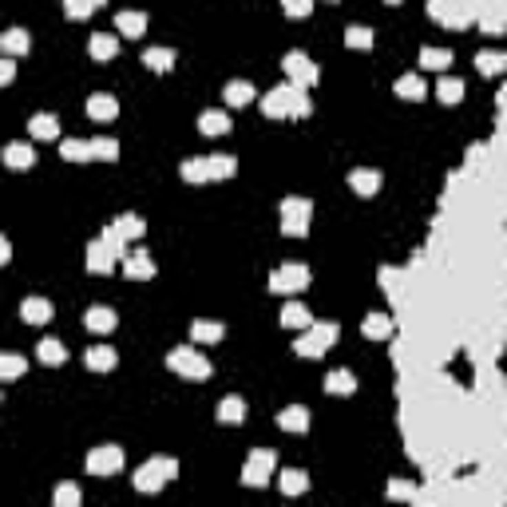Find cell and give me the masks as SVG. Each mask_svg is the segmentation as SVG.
<instances>
[{"label": "cell", "mask_w": 507, "mask_h": 507, "mask_svg": "<svg viewBox=\"0 0 507 507\" xmlns=\"http://www.w3.org/2000/svg\"><path fill=\"white\" fill-rule=\"evenodd\" d=\"M420 63H424V68H448V63H452V52H448V48H420Z\"/></svg>", "instance_id": "cell-27"}, {"label": "cell", "mask_w": 507, "mask_h": 507, "mask_svg": "<svg viewBox=\"0 0 507 507\" xmlns=\"http://www.w3.org/2000/svg\"><path fill=\"white\" fill-rule=\"evenodd\" d=\"M206 163H210V178H230L234 174V158L230 155H210Z\"/></svg>", "instance_id": "cell-32"}, {"label": "cell", "mask_w": 507, "mask_h": 507, "mask_svg": "<svg viewBox=\"0 0 507 507\" xmlns=\"http://www.w3.org/2000/svg\"><path fill=\"white\" fill-rule=\"evenodd\" d=\"M396 92L404 95V99H420V95H424V79H416V76H400V79H396Z\"/></svg>", "instance_id": "cell-31"}, {"label": "cell", "mask_w": 507, "mask_h": 507, "mask_svg": "<svg viewBox=\"0 0 507 507\" xmlns=\"http://www.w3.org/2000/svg\"><path fill=\"white\" fill-rule=\"evenodd\" d=\"M115 246H111L107 238H103V246H92V258H87V269H99V273H107L111 262H115Z\"/></svg>", "instance_id": "cell-14"}, {"label": "cell", "mask_w": 507, "mask_h": 507, "mask_svg": "<svg viewBox=\"0 0 507 507\" xmlns=\"http://www.w3.org/2000/svg\"><path fill=\"white\" fill-rule=\"evenodd\" d=\"M92 151L95 155H103V158H115L119 147H115V139H92Z\"/></svg>", "instance_id": "cell-42"}, {"label": "cell", "mask_w": 507, "mask_h": 507, "mask_svg": "<svg viewBox=\"0 0 507 507\" xmlns=\"http://www.w3.org/2000/svg\"><path fill=\"white\" fill-rule=\"evenodd\" d=\"M87 329H99V333L115 329V313H111L107 305H92L87 309Z\"/></svg>", "instance_id": "cell-16"}, {"label": "cell", "mask_w": 507, "mask_h": 507, "mask_svg": "<svg viewBox=\"0 0 507 507\" xmlns=\"http://www.w3.org/2000/svg\"><path fill=\"white\" fill-rule=\"evenodd\" d=\"M20 313H24L28 325H44V321H52V305H48L44 298H28L20 305Z\"/></svg>", "instance_id": "cell-9"}, {"label": "cell", "mask_w": 507, "mask_h": 507, "mask_svg": "<svg viewBox=\"0 0 507 507\" xmlns=\"http://www.w3.org/2000/svg\"><path fill=\"white\" fill-rule=\"evenodd\" d=\"M389 317H380V313H369L364 317V337H389Z\"/></svg>", "instance_id": "cell-33"}, {"label": "cell", "mask_w": 507, "mask_h": 507, "mask_svg": "<svg viewBox=\"0 0 507 507\" xmlns=\"http://www.w3.org/2000/svg\"><path fill=\"white\" fill-rule=\"evenodd\" d=\"M333 341H337V325H321V329H309V337H301L298 353L301 357H321Z\"/></svg>", "instance_id": "cell-2"}, {"label": "cell", "mask_w": 507, "mask_h": 507, "mask_svg": "<svg viewBox=\"0 0 507 507\" xmlns=\"http://www.w3.org/2000/svg\"><path fill=\"white\" fill-rule=\"evenodd\" d=\"M4 163L16 167V171H24V167L36 163V151H32L28 143H8V147H4Z\"/></svg>", "instance_id": "cell-8"}, {"label": "cell", "mask_w": 507, "mask_h": 507, "mask_svg": "<svg viewBox=\"0 0 507 507\" xmlns=\"http://www.w3.org/2000/svg\"><path fill=\"white\" fill-rule=\"evenodd\" d=\"M198 127H203V135H226V131H230V119H226L222 111H203V115H198Z\"/></svg>", "instance_id": "cell-11"}, {"label": "cell", "mask_w": 507, "mask_h": 507, "mask_svg": "<svg viewBox=\"0 0 507 507\" xmlns=\"http://www.w3.org/2000/svg\"><path fill=\"white\" fill-rule=\"evenodd\" d=\"M353 389H357V380H353V373H345V369L329 373V380H325V393H353Z\"/></svg>", "instance_id": "cell-26"}, {"label": "cell", "mask_w": 507, "mask_h": 507, "mask_svg": "<svg viewBox=\"0 0 507 507\" xmlns=\"http://www.w3.org/2000/svg\"><path fill=\"white\" fill-rule=\"evenodd\" d=\"M349 187L357 190V194H377L380 174L377 171H353V174H349Z\"/></svg>", "instance_id": "cell-12"}, {"label": "cell", "mask_w": 507, "mask_h": 507, "mask_svg": "<svg viewBox=\"0 0 507 507\" xmlns=\"http://www.w3.org/2000/svg\"><path fill=\"white\" fill-rule=\"evenodd\" d=\"M119 234H143V222L131 214V218H119Z\"/></svg>", "instance_id": "cell-44"}, {"label": "cell", "mask_w": 507, "mask_h": 507, "mask_svg": "<svg viewBox=\"0 0 507 507\" xmlns=\"http://www.w3.org/2000/svg\"><path fill=\"white\" fill-rule=\"evenodd\" d=\"M269 282H273L278 293H293V289H301V285L309 282V269H305V266H285V269H278Z\"/></svg>", "instance_id": "cell-4"}, {"label": "cell", "mask_w": 507, "mask_h": 507, "mask_svg": "<svg viewBox=\"0 0 507 507\" xmlns=\"http://www.w3.org/2000/svg\"><path fill=\"white\" fill-rule=\"evenodd\" d=\"M269 464H273V456L269 452H258V456H250V464H246V484H262L269 472Z\"/></svg>", "instance_id": "cell-13"}, {"label": "cell", "mask_w": 507, "mask_h": 507, "mask_svg": "<svg viewBox=\"0 0 507 507\" xmlns=\"http://www.w3.org/2000/svg\"><path fill=\"white\" fill-rule=\"evenodd\" d=\"M222 325H206V321H198V325H190V337L194 341H222Z\"/></svg>", "instance_id": "cell-36"}, {"label": "cell", "mask_w": 507, "mask_h": 507, "mask_svg": "<svg viewBox=\"0 0 507 507\" xmlns=\"http://www.w3.org/2000/svg\"><path fill=\"white\" fill-rule=\"evenodd\" d=\"M242 416H246V404H242L238 396H226V400L218 404V420H226V424H238Z\"/></svg>", "instance_id": "cell-22"}, {"label": "cell", "mask_w": 507, "mask_h": 507, "mask_svg": "<svg viewBox=\"0 0 507 507\" xmlns=\"http://www.w3.org/2000/svg\"><path fill=\"white\" fill-rule=\"evenodd\" d=\"M171 369H174V373H183V377H194V380L210 377V361H206L198 349H174V353H171Z\"/></svg>", "instance_id": "cell-1"}, {"label": "cell", "mask_w": 507, "mask_h": 507, "mask_svg": "<svg viewBox=\"0 0 507 507\" xmlns=\"http://www.w3.org/2000/svg\"><path fill=\"white\" fill-rule=\"evenodd\" d=\"M92 56L95 60H111V56H115V40H111V36H92Z\"/></svg>", "instance_id": "cell-34"}, {"label": "cell", "mask_w": 507, "mask_h": 507, "mask_svg": "<svg viewBox=\"0 0 507 507\" xmlns=\"http://www.w3.org/2000/svg\"><path fill=\"white\" fill-rule=\"evenodd\" d=\"M278 424H282V428H289V432H305L309 416H305V408H301V404H293V408H285L282 416H278Z\"/></svg>", "instance_id": "cell-18"}, {"label": "cell", "mask_w": 507, "mask_h": 507, "mask_svg": "<svg viewBox=\"0 0 507 507\" xmlns=\"http://www.w3.org/2000/svg\"><path fill=\"white\" fill-rule=\"evenodd\" d=\"M123 273H127V278H147V273H151V258H147V250H135V254H127V262H123Z\"/></svg>", "instance_id": "cell-15"}, {"label": "cell", "mask_w": 507, "mask_h": 507, "mask_svg": "<svg viewBox=\"0 0 507 507\" xmlns=\"http://www.w3.org/2000/svg\"><path fill=\"white\" fill-rule=\"evenodd\" d=\"M87 115H92V119H111V115H115V99H111V95H92V99H87Z\"/></svg>", "instance_id": "cell-23"}, {"label": "cell", "mask_w": 507, "mask_h": 507, "mask_svg": "<svg viewBox=\"0 0 507 507\" xmlns=\"http://www.w3.org/2000/svg\"><path fill=\"white\" fill-rule=\"evenodd\" d=\"M171 468H174L171 459H163V464H158V459L143 464L139 472H135V488H139V491H155L158 484H163V475H158V472H171Z\"/></svg>", "instance_id": "cell-5"}, {"label": "cell", "mask_w": 507, "mask_h": 507, "mask_svg": "<svg viewBox=\"0 0 507 507\" xmlns=\"http://www.w3.org/2000/svg\"><path fill=\"white\" fill-rule=\"evenodd\" d=\"M4 48H8V52H24V48H28V36H24L20 28H12L8 36H4Z\"/></svg>", "instance_id": "cell-39"}, {"label": "cell", "mask_w": 507, "mask_h": 507, "mask_svg": "<svg viewBox=\"0 0 507 507\" xmlns=\"http://www.w3.org/2000/svg\"><path fill=\"white\" fill-rule=\"evenodd\" d=\"M329 4H333V0H329Z\"/></svg>", "instance_id": "cell-48"}, {"label": "cell", "mask_w": 507, "mask_h": 507, "mask_svg": "<svg viewBox=\"0 0 507 507\" xmlns=\"http://www.w3.org/2000/svg\"><path fill=\"white\" fill-rule=\"evenodd\" d=\"M171 60H174L171 48H151V52L143 56V63H147V68H155V72H167V68H171Z\"/></svg>", "instance_id": "cell-28"}, {"label": "cell", "mask_w": 507, "mask_h": 507, "mask_svg": "<svg viewBox=\"0 0 507 507\" xmlns=\"http://www.w3.org/2000/svg\"><path fill=\"white\" fill-rule=\"evenodd\" d=\"M226 103L230 107H242V103H250L254 99V83H246V79H234V83H226Z\"/></svg>", "instance_id": "cell-10"}, {"label": "cell", "mask_w": 507, "mask_h": 507, "mask_svg": "<svg viewBox=\"0 0 507 507\" xmlns=\"http://www.w3.org/2000/svg\"><path fill=\"white\" fill-rule=\"evenodd\" d=\"M115 24H119L127 36H143V28H147V16H143V12H119V16H115Z\"/></svg>", "instance_id": "cell-25"}, {"label": "cell", "mask_w": 507, "mask_h": 507, "mask_svg": "<svg viewBox=\"0 0 507 507\" xmlns=\"http://www.w3.org/2000/svg\"><path fill=\"white\" fill-rule=\"evenodd\" d=\"M60 151H63V158H76V163H83V158H95L92 143H83V139H63Z\"/></svg>", "instance_id": "cell-19"}, {"label": "cell", "mask_w": 507, "mask_h": 507, "mask_svg": "<svg viewBox=\"0 0 507 507\" xmlns=\"http://www.w3.org/2000/svg\"><path fill=\"white\" fill-rule=\"evenodd\" d=\"M389 4H400V0H389Z\"/></svg>", "instance_id": "cell-47"}, {"label": "cell", "mask_w": 507, "mask_h": 507, "mask_svg": "<svg viewBox=\"0 0 507 507\" xmlns=\"http://www.w3.org/2000/svg\"><path fill=\"white\" fill-rule=\"evenodd\" d=\"M20 373H24V357H4V361H0V377L4 380L20 377Z\"/></svg>", "instance_id": "cell-37"}, {"label": "cell", "mask_w": 507, "mask_h": 507, "mask_svg": "<svg viewBox=\"0 0 507 507\" xmlns=\"http://www.w3.org/2000/svg\"><path fill=\"white\" fill-rule=\"evenodd\" d=\"M285 72L298 79V83H313V79H317V68L309 63L305 52H289V56H285Z\"/></svg>", "instance_id": "cell-6"}, {"label": "cell", "mask_w": 507, "mask_h": 507, "mask_svg": "<svg viewBox=\"0 0 507 507\" xmlns=\"http://www.w3.org/2000/svg\"><path fill=\"white\" fill-rule=\"evenodd\" d=\"M32 135H36V139H56V115H32Z\"/></svg>", "instance_id": "cell-24"}, {"label": "cell", "mask_w": 507, "mask_h": 507, "mask_svg": "<svg viewBox=\"0 0 507 507\" xmlns=\"http://www.w3.org/2000/svg\"><path fill=\"white\" fill-rule=\"evenodd\" d=\"M309 321H313V317H309V309H305V305H298V301H293V305H285V309H282V325H293V329H305Z\"/></svg>", "instance_id": "cell-20"}, {"label": "cell", "mask_w": 507, "mask_h": 507, "mask_svg": "<svg viewBox=\"0 0 507 507\" xmlns=\"http://www.w3.org/2000/svg\"><path fill=\"white\" fill-rule=\"evenodd\" d=\"M56 499H60V504H76L79 491H76V488H60V491H56Z\"/></svg>", "instance_id": "cell-45"}, {"label": "cell", "mask_w": 507, "mask_h": 507, "mask_svg": "<svg viewBox=\"0 0 507 507\" xmlns=\"http://www.w3.org/2000/svg\"><path fill=\"white\" fill-rule=\"evenodd\" d=\"M282 8L289 16H309V8H313V0H282Z\"/></svg>", "instance_id": "cell-40"}, {"label": "cell", "mask_w": 507, "mask_h": 507, "mask_svg": "<svg viewBox=\"0 0 507 507\" xmlns=\"http://www.w3.org/2000/svg\"><path fill=\"white\" fill-rule=\"evenodd\" d=\"M436 92H440L444 103H459V95H464V83L448 76V79H440V87H436Z\"/></svg>", "instance_id": "cell-35"}, {"label": "cell", "mask_w": 507, "mask_h": 507, "mask_svg": "<svg viewBox=\"0 0 507 507\" xmlns=\"http://www.w3.org/2000/svg\"><path fill=\"white\" fill-rule=\"evenodd\" d=\"M475 68L488 72V76H495V72H504L507 68V56L504 52H479V56H475Z\"/></svg>", "instance_id": "cell-21"}, {"label": "cell", "mask_w": 507, "mask_h": 507, "mask_svg": "<svg viewBox=\"0 0 507 507\" xmlns=\"http://www.w3.org/2000/svg\"><path fill=\"white\" fill-rule=\"evenodd\" d=\"M282 488L285 491H305V472H285L282 475Z\"/></svg>", "instance_id": "cell-41"}, {"label": "cell", "mask_w": 507, "mask_h": 507, "mask_svg": "<svg viewBox=\"0 0 507 507\" xmlns=\"http://www.w3.org/2000/svg\"><path fill=\"white\" fill-rule=\"evenodd\" d=\"M282 226L289 234H305V218H309V203L305 198H285L282 203Z\"/></svg>", "instance_id": "cell-3"}, {"label": "cell", "mask_w": 507, "mask_h": 507, "mask_svg": "<svg viewBox=\"0 0 507 507\" xmlns=\"http://www.w3.org/2000/svg\"><path fill=\"white\" fill-rule=\"evenodd\" d=\"M183 178H187V183H206V178H210V163H206V158L183 163Z\"/></svg>", "instance_id": "cell-29"}, {"label": "cell", "mask_w": 507, "mask_h": 507, "mask_svg": "<svg viewBox=\"0 0 507 507\" xmlns=\"http://www.w3.org/2000/svg\"><path fill=\"white\" fill-rule=\"evenodd\" d=\"M92 4H103V0H92Z\"/></svg>", "instance_id": "cell-46"}, {"label": "cell", "mask_w": 507, "mask_h": 507, "mask_svg": "<svg viewBox=\"0 0 507 507\" xmlns=\"http://www.w3.org/2000/svg\"><path fill=\"white\" fill-rule=\"evenodd\" d=\"M111 364H115V353H111L107 345H99V349H92V353H87V369H99V373H107Z\"/></svg>", "instance_id": "cell-30"}, {"label": "cell", "mask_w": 507, "mask_h": 507, "mask_svg": "<svg viewBox=\"0 0 507 507\" xmlns=\"http://www.w3.org/2000/svg\"><path fill=\"white\" fill-rule=\"evenodd\" d=\"M36 357H40L44 364H63L68 349H63L60 341H52V337H48V341H40V345H36Z\"/></svg>", "instance_id": "cell-17"}, {"label": "cell", "mask_w": 507, "mask_h": 507, "mask_svg": "<svg viewBox=\"0 0 507 507\" xmlns=\"http://www.w3.org/2000/svg\"><path fill=\"white\" fill-rule=\"evenodd\" d=\"M92 8H95L92 0H68V16H76V20H79V16H87Z\"/></svg>", "instance_id": "cell-43"}, {"label": "cell", "mask_w": 507, "mask_h": 507, "mask_svg": "<svg viewBox=\"0 0 507 507\" xmlns=\"http://www.w3.org/2000/svg\"><path fill=\"white\" fill-rule=\"evenodd\" d=\"M345 40H349L353 48H369V44H373L369 28H361V24H357V28H349V32H345Z\"/></svg>", "instance_id": "cell-38"}, {"label": "cell", "mask_w": 507, "mask_h": 507, "mask_svg": "<svg viewBox=\"0 0 507 507\" xmlns=\"http://www.w3.org/2000/svg\"><path fill=\"white\" fill-rule=\"evenodd\" d=\"M123 464V456H119V448H99V452H92L87 456V468H92L95 475H103V472H115Z\"/></svg>", "instance_id": "cell-7"}]
</instances>
